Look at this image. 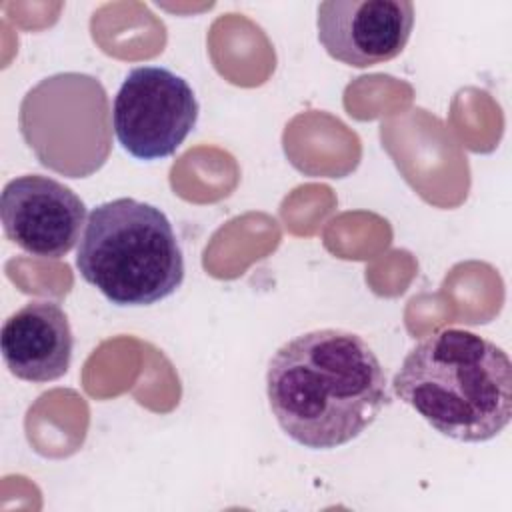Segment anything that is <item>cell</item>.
I'll use <instances>...</instances> for the list:
<instances>
[{
    "mask_svg": "<svg viewBox=\"0 0 512 512\" xmlns=\"http://www.w3.org/2000/svg\"><path fill=\"white\" fill-rule=\"evenodd\" d=\"M392 386L436 432L458 442L492 440L512 416L510 358L470 330L444 328L418 342Z\"/></svg>",
    "mask_w": 512,
    "mask_h": 512,
    "instance_id": "7a4b0ae2",
    "label": "cell"
},
{
    "mask_svg": "<svg viewBox=\"0 0 512 512\" xmlns=\"http://www.w3.org/2000/svg\"><path fill=\"white\" fill-rule=\"evenodd\" d=\"M0 346L4 364L16 378L42 384L68 372L74 336L60 304L36 300L8 316Z\"/></svg>",
    "mask_w": 512,
    "mask_h": 512,
    "instance_id": "ba28073f",
    "label": "cell"
},
{
    "mask_svg": "<svg viewBox=\"0 0 512 512\" xmlns=\"http://www.w3.org/2000/svg\"><path fill=\"white\" fill-rule=\"evenodd\" d=\"M318 40L338 62L366 68L396 58L410 40L408 0H326L318 6Z\"/></svg>",
    "mask_w": 512,
    "mask_h": 512,
    "instance_id": "52a82bcc",
    "label": "cell"
},
{
    "mask_svg": "<svg viewBox=\"0 0 512 512\" xmlns=\"http://www.w3.org/2000/svg\"><path fill=\"white\" fill-rule=\"evenodd\" d=\"M266 396L284 434L310 450L348 444L390 402L374 350L340 328L312 330L282 344L268 364Z\"/></svg>",
    "mask_w": 512,
    "mask_h": 512,
    "instance_id": "6da1fadb",
    "label": "cell"
},
{
    "mask_svg": "<svg viewBox=\"0 0 512 512\" xmlns=\"http://www.w3.org/2000/svg\"><path fill=\"white\" fill-rule=\"evenodd\" d=\"M20 132L42 166L68 178L96 172L110 152L102 84L78 72L44 78L20 104Z\"/></svg>",
    "mask_w": 512,
    "mask_h": 512,
    "instance_id": "277c9868",
    "label": "cell"
},
{
    "mask_svg": "<svg viewBox=\"0 0 512 512\" xmlns=\"http://www.w3.org/2000/svg\"><path fill=\"white\" fill-rule=\"evenodd\" d=\"M76 268L116 306L156 304L184 280V256L168 216L136 198H116L92 208Z\"/></svg>",
    "mask_w": 512,
    "mask_h": 512,
    "instance_id": "3957f363",
    "label": "cell"
},
{
    "mask_svg": "<svg viewBox=\"0 0 512 512\" xmlns=\"http://www.w3.org/2000/svg\"><path fill=\"white\" fill-rule=\"evenodd\" d=\"M4 234L38 258H62L80 240L86 204L62 182L24 174L12 178L0 198Z\"/></svg>",
    "mask_w": 512,
    "mask_h": 512,
    "instance_id": "8992f818",
    "label": "cell"
},
{
    "mask_svg": "<svg viewBox=\"0 0 512 512\" xmlns=\"http://www.w3.org/2000/svg\"><path fill=\"white\" fill-rule=\"evenodd\" d=\"M198 120L192 86L162 66L128 72L112 104V128L120 146L138 160L172 156Z\"/></svg>",
    "mask_w": 512,
    "mask_h": 512,
    "instance_id": "5b68a950",
    "label": "cell"
}]
</instances>
